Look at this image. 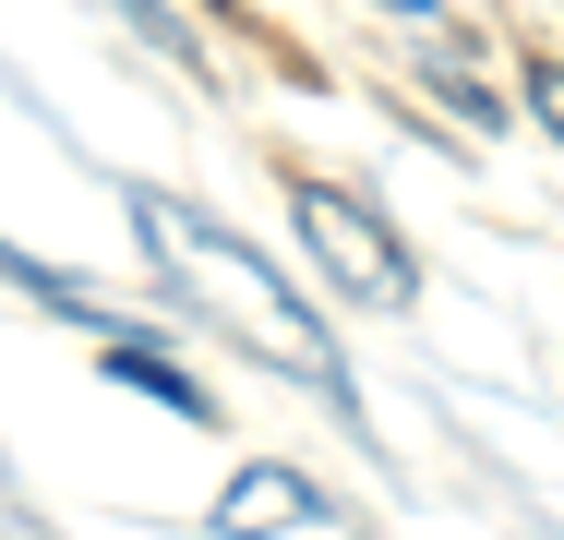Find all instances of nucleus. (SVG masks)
<instances>
[{
  "instance_id": "f03ea898",
  "label": "nucleus",
  "mask_w": 564,
  "mask_h": 540,
  "mask_svg": "<svg viewBox=\"0 0 564 540\" xmlns=\"http://www.w3.org/2000/svg\"><path fill=\"white\" fill-rule=\"evenodd\" d=\"M289 216H301V252L337 277L360 313H409V301H421V264H409V240H397L384 216L360 205V193H337V181H301V193H289Z\"/></svg>"
},
{
  "instance_id": "20e7f679",
  "label": "nucleus",
  "mask_w": 564,
  "mask_h": 540,
  "mask_svg": "<svg viewBox=\"0 0 564 540\" xmlns=\"http://www.w3.org/2000/svg\"><path fill=\"white\" fill-rule=\"evenodd\" d=\"M109 385H132V397H156L169 421H217V397L169 360V348H144V336H109Z\"/></svg>"
},
{
  "instance_id": "39448f33",
  "label": "nucleus",
  "mask_w": 564,
  "mask_h": 540,
  "mask_svg": "<svg viewBox=\"0 0 564 540\" xmlns=\"http://www.w3.org/2000/svg\"><path fill=\"white\" fill-rule=\"evenodd\" d=\"M529 108H541V132L564 144V61H529Z\"/></svg>"
},
{
  "instance_id": "7ed1b4c3",
  "label": "nucleus",
  "mask_w": 564,
  "mask_h": 540,
  "mask_svg": "<svg viewBox=\"0 0 564 540\" xmlns=\"http://www.w3.org/2000/svg\"><path fill=\"white\" fill-rule=\"evenodd\" d=\"M313 517H337V505H325L301 468H240V480L217 493V529L228 540H276V529H313Z\"/></svg>"
},
{
  "instance_id": "f257e3e1",
  "label": "nucleus",
  "mask_w": 564,
  "mask_h": 540,
  "mask_svg": "<svg viewBox=\"0 0 564 540\" xmlns=\"http://www.w3.org/2000/svg\"><path fill=\"white\" fill-rule=\"evenodd\" d=\"M132 240H144V264H169V289H181L193 313H217L252 360H276V372L348 397V360L325 348V324L301 313V289H289L252 240H228L205 205H181V193H132Z\"/></svg>"
}]
</instances>
